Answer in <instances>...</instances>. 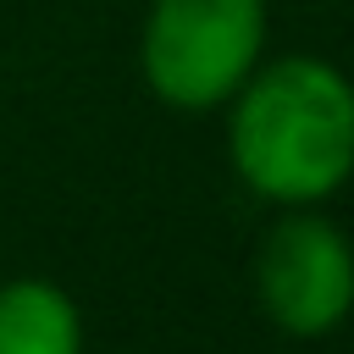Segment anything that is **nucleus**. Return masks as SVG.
Returning <instances> with one entry per match:
<instances>
[{"instance_id": "3", "label": "nucleus", "mask_w": 354, "mask_h": 354, "mask_svg": "<svg viewBox=\"0 0 354 354\" xmlns=\"http://www.w3.org/2000/svg\"><path fill=\"white\" fill-rule=\"evenodd\" d=\"M260 304L293 337H321L354 310V249L321 216H282L260 243Z\"/></svg>"}, {"instance_id": "2", "label": "nucleus", "mask_w": 354, "mask_h": 354, "mask_svg": "<svg viewBox=\"0 0 354 354\" xmlns=\"http://www.w3.org/2000/svg\"><path fill=\"white\" fill-rule=\"evenodd\" d=\"M266 50V0H155L144 77L177 111L227 105Z\"/></svg>"}, {"instance_id": "4", "label": "nucleus", "mask_w": 354, "mask_h": 354, "mask_svg": "<svg viewBox=\"0 0 354 354\" xmlns=\"http://www.w3.org/2000/svg\"><path fill=\"white\" fill-rule=\"evenodd\" d=\"M0 354H83L77 304L39 277L0 288Z\"/></svg>"}, {"instance_id": "1", "label": "nucleus", "mask_w": 354, "mask_h": 354, "mask_svg": "<svg viewBox=\"0 0 354 354\" xmlns=\"http://www.w3.org/2000/svg\"><path fill=\"white\" fill-rule=\"evenodd\" d=\"M227 144L260 199L315 205L354 177V88L310 55L254 66L232 94Z\"/></svg>"}]
</instances>
